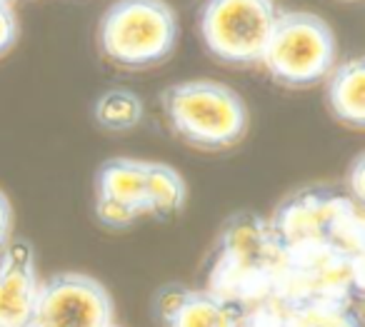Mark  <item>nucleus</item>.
<instances>
[{
    "mask_svg": "<svg viewBox=\"0 0 365 327\" xmlns=\"http://www.w3.org/2000/svg\"><path fill=\"white\" fill-rule=\"evenodd\" d=\"M160 108L173 135L198 150H230L250 128L245 100L218 81L175 83L160 95Z\"/></svg>",
    "mask_w": 365,
    "mask_h": 327,
    "instance_id": "obj_1",
    "label": "nucleus"
},
{
    "mask_svg": "<svg viewBox=\"0 0 365 327\" xmlns=\"http://www.w3.org/2000/svg\"><path fill=\"white\" fill-rule=\"evenodd\" d=\"M175 46L178 16L168 0H115L98 26V48L123 71L163 66Z\"/></svg>",
    "mask_w": 365,
    "mask_h": 327,
    "instance_id": "obj_2",
    "label": "nucleus"
},
{
    "mask_svg": "<svg viewBox=\"0 0 365 327\" xmlns=\"http://www.w3.org/2000/svg\"><path fill=\"white\" fill-rule=\"evenodd\" d=\"M335 36L328 21L308 11L278 13L260 66L278 85L303 90L323 83L335 68Z\"/></svg>",
    "mask_w": 365,
    "mask_h": 327,
    "instance_id": "obj_3",
    "label": "nucleus"
},
{
    "mask_svg": "<svg viewBox=\"0 0 365 327\" xmlns=\"http://www.w3.org/2000/svg\"><path fill=\"white\" fill-rule=\"evenodd\" d=\"M275 21V0H205L198 31L205 51L218 63L253 68L263 61Z\"/></svg>",
    "mask_w": 365,
    "mask_h": 327,
    "instance_id": "obj_4",
    "label": "nucleus"
},
{
    "mask_svg": "<svg viewBox=\"0 0 365 327\" xmlns=\"http://www.w3.org/2000/svg\"><path fill=\"white\" fill-rule=\"evenodd\" d=\"M115 305L101 280L83 272H61L38 287L33 327H108Z\"/></svg>",
    "mask_w": 365,
    "mask_h": 327,
    "instance_id": "obj_5",
    "label": "nucleus"
},
{
    "mask_svg": "<svg viewBox=\"0 0 365 327\" xmlns=\"http://www.w3.org/2000/svg\"><path fill=\"white\" fill-rule=\"evenodd\" d=\"M96 217L108 230H128L140 217H150L148 160L110 157L98 167Z\"/></svg>",
    "mask_w": 365,
    "mask_h": 327,
    "instance_id": "obj_6",
    "label": "nucleus"
},
{
    "mask_svg": "<svg viewBox=\"0 0 365 327\" xmlns=\"http://www.w3.org/2000/svg\"><path fill=\"white\" fill-rule=\"evenodd\" d=\"M38 277L36 252L28 242H8L0 250V327H31L36 312Z\"/></svg>",
    "mask_w": 365,
    "mask_h": 327,
    "instance_id": "obj_7",
    "label": "nucleus"
},
{
    "mask_svg": "<svg viewBox=\"0 0 365 327\" xmlns=\"http://www.w3.org/2000/svg\"><path fill=\"white\" fill-rule=\"evenodd\" d=\"M163 327H243V315L223 295L210 290H180L158 300Z\"/></svg>",
    "mask_w": 365,
    "mask_h": 327,
    "instance_id": "obj_8",
    "label": "nucleus"
},
{
    "mask_svg": "<svg viewBox=\"0 0 365 327\" xmlns=\"http://www.w3.org/2000/svg\"><path fill=\"white\" fill-rule=\"evenodd\" d=\"M325 100L340 125L350 130L365 128V61L350 58L330 71L325 78Z\"/></svg>",
    "mask_w": 365,
    "mask_h": 327,
    "instance_id": "obj_9",
    "label": "nucleus"
},
{
    "mask_svg": "<svg viewBox=\"0 0 365 327\" xmlns=\"http://www.w3.org/2000/svg\"><path fill=\"white\" fill-rule=\"evenodd\" d=\"M188 200V185L175 167L165 162H148V202L150 217L155 220H173L180 215Z\"/></svg>",
    "mask_w": 365,
    "mask_h": 327,
    "instance_id": "obj_10",
    "label": "nucleus"
},
{
    "mask_svg": "<svg viewBox=\"0 0 365 327\" xmlns=\"http://www.w3.org/2000/svg\"><path fill=\"white\" fill-rule=\"evenodd\" d=\"M145 108L138 93L128 90V88H110L103 95H98L96 105H93V118H96L98 128L108 133H128L133 128L140 125Z\"/></svg>",
    "mask_w": 365,
    "mask_h": 327,
    "instance_id": "obj_11",
    "label": "nucleus"
},
{
    "mask_svg": "<svg viewBox=\"0 0 365 327\" xmlns=\"http://www.w3.org/2000/svg\"><path fill=\"white\" fill-rule=\"evenodd\" d=\"M18 36H21V26H18L16 11L11 6H0V58H6L16 48Z\"/></svg>",
    "mask_w": 365,
    "mask_h": 327,
    "instance_id": "obj_12",
    "label": "nucleus"
},
{
    "mask_svg": "<svg viewBox=\"0 0 365 327\" xmlns=\"http://www.w3.org/2000/svg\"><path fill=\"white\" fill-rule=\"evenodd\" d=\"M363 175H365V157L358 155L350 165L348 172V190L358 205H363V195H365V185H363Z\"/></svg>",
    "mask_w": 365,
    "mask_h": 327,
    "instance_id": "obj_13",
    "label": "nucleus"
},
{
    "mask_svg": "<svg viewBox=\"0 0 365 327\" xmlns=\"http://www.w3.org/2000/svg\"><path fill=\"white\" fill-rule=\"evenodd\" d=\"M11 232H13V207L8 195L0 190V250H6V245L11 242Z\"/></svg>",
    "mask_w": 365,
    "mask_h": 327,
    "instance_id": "obj_14",
    "label": "nucleus"
},
{
    "mask_svg": "<svg viewBox=\"0 0 365 327\" xmlns=\"http://www.w3.org/2000/svg\"><path fill=\"white\" fill-rule=\"evenodd\" d=\"M13 0H0V6H11Z\"/></svg>",
    "mask_w": 365,
    "mask_h": 327,
    "instance_id": "obj_15",
    "label": "nucleus"
},
{
    "mask_svg": "<svg viewBox=\"0 0 365 327\" xmlns=\"http://www.w3.org/2000/svg\"><path fill=\"white\" fill-rule=\"evenodd\" d=\"M108 327H118V325H115V322H113V325H108Z\"/></svg>",
    "mask_w": 365,
    "mask_h": 327,
    "instance_id": "obj_16",
    "label": "nucleus"
},
{
    "mask_svg": "<svg viewBox=\"0 0 365 327\" xmlns=\"http://www.w3.org/2000/svg\"><path fill=\"white\" fill-rule=\"evenodd\" d=\"M31 327H33V325H31Z\"/></svg>",
    "mask_w": 365,
    "mask_h": 327,
    "instance_id": "obj_17",
    "label": "nucleus"
}]
</instances>
